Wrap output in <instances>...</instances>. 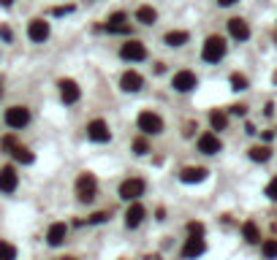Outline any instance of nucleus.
<instances>
[{
    "label": "nucleus",
    "instance_id": "17",
    "mask_svg": "<svg viewBox=\"0 0 277 260\" xmlns=\"http://www.w3.org/2000/svg\"><path fill=\"white\" fill-rule=\"evenodd\" d=\"M65 236H68V228H65V223H54L49 228V233H46V242H49V247H60L65 242Z\"/></svg>",
    "mask_w": 277,
    "mask_h": 260
},
{
    "label": "nucleus",
    "instance_id": "11",
    "mask_svg": "<svg viewBox=\"0 0 277 260\" xmlns=\"http://www.w3.org/2000/svg\"><path fill=\"white\" fill-rule=\"evenodd\" d=\"M16 185H19V176H16V171H14L11 166L0 168V192L11 195V192L16 190Z\"/></svg>",
    "mask_w": 277,
    "mask_h": 260
},
{
    "label": "nucleus",
    "instance_id": "34",
    "mask_svg": "<svg viewBox=\"0 0 277 260\" xmlns=\"http://www.w3.org/2000/svg\"><path fill=\"white\" fill-rule=\"evenodd\" d=\"M109 33H131V25L125 22V25H117V27H106Z\"/></svg>",
    "mask_w": 277,
    "mask_h": 260
},
{
    "label": "nucleus",
    "instance_id": "28",
    "mask_svg": "<svg viewBox=\"0 0 277 260\" xmlns=\"http://www.w3.org/2000/svg\"><path fill=\"white\" fill-rule=\"evenodd\" d=\"M125 14H122V11H117V14H112L109 16V22H106V27H117V25H125Z\"/></svg>",
    "mask_w": 277,
    "mask_h": 260
},
{
    "label": "nucleus",
    "instance_id": "9",
    "mask_svg": "<svg viewBox=\"0 0 277 260\" xmlns=\"http://www.w3.org/2000/svg\"><path fill=\"white\" fill-rule=\"evenodd\" d=\"M220 149H223V144H220V138H217L215 133L198 136V152H201V155H217Z\"/></svg>",
    "mask_w": 277,
    "mask_h": 260
},
{
    "label": "nucleus",
    "instance_id": "5",
    "mask_svg": "<svg viewBox=\"0 0 277 260\" xmlns=\"http://www.w3.org/2000/svg\"><path fill=\"white\" fill-rule=\"evenodd\" d=\"M27 122H30V111H27L25 106H11V109L6 111V125H8V128L22 130Z\"/></svg>",
    "mask_w": 277,
    "mask_h": 260
},
{
    "label": "nucleus",
    "instance_id": "27",
    "mask_svg": "<svg viewBox=\"0 0 277 260\" xmlns=\"http://www.w3.org/2000/svg\"><path fill=\"white\" fill-rule=\"evenodd\" d=\"M231 87H234V90H247V79L242 73H234L231 76Z\"/></svg>",
    "mask_w": 277,
    "mask_h": 260
},
{
    "label": "nucleus",
    "instance_id": "18",
    "mask_svg": "<svg viewBox=\"0 0 277 260\" xmlns=\"http://www.w3.org/2000/svg\"><path fill=\"white\" fill-rule=\"evenodd\" d=\"M144 206L141 204H131V209L125 211V225L128 228H136V225H141V219H144Z\"/></svg>",
    "mask_w": 277,
    "mask_h": 260
},
{
    "label": "nucleus",
    "instance_id": "29",
    "mask_svg": "<svg viewBox=\"0 0 277 260\" xmlns=\"http://www.w3.org/2000/svg\"><path fill=\"white\" fill-rule=\"evenodd\" d=\"M188 233H190V236H201V238H204V225H201V223H188Z\"/></svg>",
    "mask_w": 277,
    "mask_h": 260
},
{
    "label": "nucleus",
    "instance_id": "1",
    "mask_svg": "<svg viewBox=\"0 0 277 260\" xmlns=\"http://www.w3.org/2000/svg\"><path fill=\"white\" fill-rule=\"evenodd\" d=\"M201 57H204V63H220L226 57V38L223 35H209L204 41Z\"/></svg>",
    "mask_w": 277,
    "mask_h": 260
},
{
    "label": "nucleus",
    "instance_id": "4",
    "mask_svg": "<svg viewBox=\"0 0 277 260\" xmlns=\"http://www.w3.org/2000/svg\"><path fill=\"white\" fill-rule=\"evenodd\" d=\"M144 179H136V176H133V179H125V182H122V185H120V198H125V201H136V198H141V195H144Z\"/></svg>",
    "mask_w": 277,
    "mask_h": 260
},
{
    "label": "nucleus",
    "instance_id": "15",
    "mask_svg": "<svg viewBox=\"0 0 277 260\" xmlns=\"http://www.w3.org/2000/svg\"><path fill=\"white\" fill-rule=\"evenodd\" d=\"M79 87H76V82H71V79H63L60 82V98H63V103H76V101H79Z\"/></svg>",
    "mask_w": 277,
    "mask_h": 260
},
{
    "label": "nucleus",
    "instance_id": "37",
    "mask_svg": "<svg viewBox=\"0 0 277 260\" xmlns=\"http://www.w3.org/2000/svg\"><path fill=\"white\" fill-rule=\"evenodd\" d=\"M0 38H3V41H11V30H8V27H0Z\"/></svg>",
    "mask_w": 277,
    "mask_h": 260
},
{
    "label": "nucleus",
    "instance_id": "31",
    "mask_svg": "<svg viewBox=\"0 0 277 260\" xmlns=\"http://www.w3.org/2000/svg\"><path fill=\"white\" fill-rule=\"evenodd\" d=\"M106 219H109V211H98V214H93V217L87 219V223H90V225H98V223H106Z\"/></svg>",
    "mask_w": 277,
    "mask_h": 260
},
{
    "label": "nucleus",
    "instance_id": "36",
    "mask_svg": "<svg viewBox=\"0 0 277 260\" xmlns=\"http://www.w3.org/2000/svg\"><path fill=\"white\" fill-rule=\"evenodd\" d=\"M3 149H16V141L8 136V138H3Z\"/></svg>",
    "mask_w": 277,
    "mask_h": 260
},
{
    "label": "nucleus",
    "instance_id": "19",
    "mask_svg": "<svg viewBox=\"0 0 277 260\" xmlns=\"http://www.w3.org/2000/svg\"><path fill=\"white\" fill-rule=\"evenodd\" d=\"M242 236H245L247 244H258L261 242V233H258V225L255 223H245L242 225Z\"/></svg>",
    "mask_w": 277,
    "mask_h": 260
},
{
    "label": "nucleus",
    "instance_id": "22",
    "mask_svg": "<svg viewBox=\"0 0 277 260\" xmlns=\"http://www.w3.org/2000/svg\"><path fill=\"white\" fill-rule=\"evenodd\" d=\"M166 44L169 46H182V44H188V33L185 30H169L166 33Z\"/></svg>",
    "mask_w": 277,
    "mask_h": 260
},
{
    "label": "nucleus",
    "instance_id": "33",
    "mask_svg": "<svg viewBox=\"0 0 277 260\" xmlns=\"http://www.w3.org/2000/svg\"><path fill=\"white\" fill-rule=\"evenodd\" d=\"M71 11H73V6H57V8H52L54 16H63V14H71Z\"/></svg>",
    "mask_w": 277,
    "mask_h": 260
},
{
    "label": "nucleus",
    "instance_id": "3",
    "mask_svg": "<svg viewBox=\"0 0 277 260\" xmlns=\"http://www.w3.org/2000/svg\"><path fill=\"white\" fill-rule=\"evenodd\" d=\"M139 130L147 133V136H158V133L163 130V119L152 111H141L139 114Z\"/></svg>",
    "mask_w": 277,
    "mask_h": 260
},
{
    "label": "nucleus",
    "instance_id": "8",
    "mask_svg": "<svg viewBox=\"0 0 277 260\" xmlns=\"http://www.w3.org/2000/svg\"><path fill=\"white\" fill-rule=\"evenodd\" d=\"M87 138H90V141H98V144L109 141V138H112V130H109V125L103 122V119H93V122L87 125Z\"/></svg>",
    "mask_w": 277,
    "mask_h": 260
},
{
    "label": "nucleus",
    "instance_id": "2",
    "mask_svg": "<svg viewBox=\"0 0 277 260\" xmlns=\"http://www.w3.org/2000/svg\"><path fill=\"white\" fill-rule=\"evenodd\" d=\"M95 192H98V179H95L93 173H82V176L76 179V198H79L82 204H90L95 198Z\"/></svg>",
    "mask_w": 277,
    "mask_h": 260
},
{
    "label": "nucleus",
    "instance_id": "21",
    "mask_svg": "<svg viewBox=\"0 0 277 260\" xmlns=\"http://www.w3.org/2000/svg\"><path fill=\"white\" fill-rule=\"evenodd\" d=\"M247 155H250V160H255V163H266V160L272 157V149L264 147V144H258V147H250Z\"/></svg>",
    "mask_w": 277,
    "mask_h": 260
},
{
    "label": "nucleus",
    "instance_id": "24",
    "mask_svg": "<svg viewBox=\"0 0 277 260\" xmlns=\"http://www.w3.org/2000/svg\"><path fill=\"white\" fill-rule=\"evenodd\" d=\"M209 125H212L215 130H226V125H228V117L223 111H212L209 114Z\"/></svg>",
    "mask_w": 277,
    "mask_h": 260
},
{
    "label": "nucleus",
    "instance_id": "20",
    "mask_svg": "<svg viewBox=\"0 0 277 260\" xmlns=\"http://www.w3.org/2000/svg\"><path fill=\"white\" fill-rule=\"evenodd\" d=\"M136 19L141 25H155V19H158V11L152 6H141L139 11H136Z\"/></svg>",
    "mask_w": 277,
    "mask_h": 260
},
{
    "label": "nucleus",
    "instance_id": "6",
    "mask_svg": "<svg viewBox=\"0 0 277 260\" xmlns=\"http://www.w3.org/2000/svg\"><path fill=\"white\" fill-rule=\"evenodd\" d=\"M120 57H122V60H128V63H141L147 57V49H144V44H141V41H128V44H122Z\"/></svg>",
    "mask_w": 277,
    "mask_h": 260
},
{
    "label": "nucleus",
    "instance_id": "38",
    "mask_svg": "<svg viewBox=\"0 0 277 260\" xmlns=\"http://www.w3.org/2000/svg\"><path fill=\"white\" fill-rule=\"evenodd\" d=\"M217 3H220V6H234L236 0H217Z\"/></svg>",
    "mask_w": 277,
    "mask_h": 260
},
{
    "label": "nucleus",
    "instance_id": "10",
    "mask_svg": "<svg viewBox=\"0 0 277 260\" xmlns=\"http://www.w3.org/2000/svg\"><path fill=\"white\" fill-rule=\"evenodd\" d=\"M27 35H30V41L44 44L46 38H49V22H44V19H33V22L27 25Z\"/></svg>",
    "mask_w": 277,
    "mask_h": 260
},
{
    "label": "nucleus",
    "instance_id": "30",
    "mask_svg": "<svg viewBox=\"0 0 277 260\" xmlns=\"http://www.w3.org/2000/svg\"><path fill=\"white\" fill-rule=\"evenodd\" d=\"M133 149H136V155H147V152H150V147H147L144 138H136V141H133Z\"/></svg>",
    "mask_w": 277,
    "mask_h": 260
},
{
    "label": "nucleus",
    "instance_id": "7",
    "mask_svg": "<svg viewBox=\"0 0 277 260\" xmlns=\"http://www.w3.org/2000/svg\"><path fill=\"white\" fill-rule=\"evenodd\" d=\"M196 84H198V79L193 71H177L174 79H171V87L177 92H190V90H196Z\"/></svg>",
    "mask_w": 277,
    "mask_h": 260
},
{
    "label": "nucleus",
    "instance_id": "12",
    "mask_svg": "<svg viewBox=\"0 0 277 260\" xmlns=\"http://www.w3.org/2000/svg\"><path fill=\"white\" fill-rule=\"evenodd\" d=\"M204 249H207V244H204L201 236H190L185 242V247H182V257L185 260H196L198 255H204Z\"/></svg>",
    "mask_w": 277,
    "mask_h": 260
},
{
    "label": "nucleus",
    "instance_id": "16",
    "mask_svg": "<svg viewBox=\"0 0 277 260\" xmlns=\"http://www.w3.org/2000/svg\"><path fill=\"white\" fill-rule=\"evenodd\" d=\"M179 179H182L185 185H196V182H204V179H207V168H201V166H188L182 173H179Z\"/></svg>",
    "mask_w": 277,
    "mask_h": 260
},
{
    "label": "nucleus",
    "instance_id": "39",
    "mask_svg": "<svg viewBox=\"0 0 277 260\" xmlns=\"http://www.w3.org/2000/svg\"><path fill=\"white\" fill-rule=\"evenodd\" d=\"M11 3H14V0H0V6H3V8H8Z\"/></svg>",
    "mask_w": 277,
    "mask_h": 260
},
{
    "label": "nucleus",
    "instance_id": "40",
    "mask_svg": "<svg viewBox=\"0 0 277 260\" xmlns=\"http://www.w3.org/2000/svg\"><path fill=\"white\" fill-rule=\"evenodd\" d=\"M63 260H76V257H63Z\"/></svg>",
    "mask_w": 277,
    "mask_h": 260
},
{
    "label": "nucleus",
    "instance_id": "32",
    "mask_svg": "<svg viewBox=\"0 0 277 260\" xmlns=\"http://www.w3.org/2000/svg\"><path fill=\"white\" fill-rule=\"evenodd\" d=\"M266 198H272V201H277V176L266 185Z\"/></svg>",
    "mask_w": 277,
    "mask_h": 260
},
{
    "label": "nucleus",
    "instance_id": "35",
    "mask_svg": "<svg viewBox=\"0 0 277 260\" xmlns=\"http://www.w3.org/2000/svg\"><path fill=\"white\" fill-rule=\"evenodd\" d=\"M231 111L236 114V117H245V111H247V106H242V103H236V106H231Z\"/></svg>",
    "mask_w": 277,
    "mask_h": 260
},
{
    "label": "nucleus",
    "instance_id": "26",
    "mask_svg": "<svg viewBox=\"0 0 277 260\" xmlns=\"http://www.w3.org/2000/svg\"><path fill=\"white\" fill-rule=\"evenodd\" d=\"M0 260H16V247L8 242H0Z\"/></svg>",
    "mask_w": 277,
    "mask_h": 260
},
{
    "label": "nucleus",
    "instance_id": "14",
    "mask_svg": "<svg viewBox=\"0 0 277 260\" xmlns=\"http://www.w3.org/2000/svg\"><path fill=\"white\" fill-rule=\"evenodd\" d=\"M120 87L125 92H139L141 87H144V79H141L136 71H125V73H122V79H120Z\"/></svg>",
    "mask_w": 277,
    "mask_h": 260
},
{
    "label": "nucleus",
    "instance_id": "25",
    "mask_svg": "<svg viewBox=\"0 0 277 260\" xmlns=\"http://www.w3.org/2000/svg\"><path fill=\"white\" fill-rule=\"evenodd\" d=\"M14 157H16V163H25V166H30V163H33V152H30V149H25V147H19V144H16Z\"/></svg>",
    "mask_w": 277,
    "mask_h": 260
},
{
    "label": "nucleus",
    "instance_id": "13",
    "mask_svg": "<svg viewBox=\"0 0 277 260\" xmlns=\"http://www.w3.org/2000/svg\"><path fill=\"white\" fill-rule=\"evenodd\" d=\"M228 33H231V38H236V41H247V38H250V27H247L245 19L234 16V19H228Z\"/></svg>",
    "mask_w": 277,
    "mask_h": 260
},
{
    "label": "nucleus",
    "instance_id": "23",
    "mask_svg": "<svg viewBox=\"0 0 277 260\" xmlns=\"http://www.w3.org/2000/svg\"><path fill=\"white\" fill-rule=\"evenodd\" d=\"M261 255L266 260H274L277 257V238H266V242L261 244Z\"/></svg>",
    "mask_w": 277,
    "mask_h": 260
}]
</instances>
